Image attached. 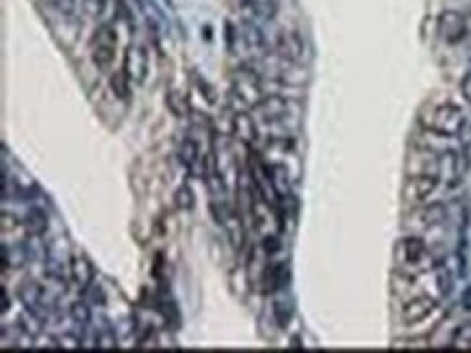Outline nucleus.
Masks as SVG:
<instances>
[{
  "label": "nucleus",
  "instance_id": "f3484780",
  "mask_svg": "<svg viewBox=\"0 0 471 353\" xmlns=\"http://www.w3.org/2000/svg\"><path fill=\"white\" fill-rule=\"evenodd\" d=\"M113 58H116V46L91 44V61L100 72H107L113 66Z\"/></svg>",
  "mask_w": 471,
  "mask_h": 353
},
{
  "label": "nucleus",
  "instance_id": "7c9ffc66",
  "mask_svg": "<svg viewBox=\"0 0 471 353\" xmlns=\"http://www.w3.org/2000/svg\"><path fill=\"white\" fill-rule=\"evenodd\" d=\"M458 89H460V93H462V98L471 104V70L460 78V85H458Z\"/></svg>",
  "mask_w": 471,
  "mask_h": 353
},
{
  "label": "nucleus",
  "instance_id": "0eeeda50",
  "mask_svg": "<svg viewBox=\"0 0 471 353\" xmlns=\"http://www.w3.org/2000/svg\"><path fill=\"white\" fill-rule=\"evenodd\" d=\"M439 308V302L428 295V292H422V295H412L400 310V317H402V323L404 325H417L426 321L435 310Z\"/></svg>",
  "mask_w": 471,
  "mask_h": 353
},
{
  "label": "nucleus",
  "instance_id": "f8f14e48",
  "mask_svg": "<svg viewBox=\"0 0 471 353\" xmlns=\"http://www.w3.org/2000/svg\"><path fill=\"white\" fill-rule=\"evenodd\" d=\"M231 133L237 141H241L243 145H252L258 137L256 133V122L254 117L248 111H235L233 113V120H231Z\"/></svg>",
  "mask_w": 471,
  "mask_h": 353
},
{
  "label": "nucleus",
  "instance_id": "c756f323",
  "mask_svg": "<svg viewBox=\"0 0 471 353\" xmlns=\"http://www.w3.org/2000/svg\"><path fill=\"white\" fill-rule=\"evenodd\" d=\"M83 347V338L72 336V334H64L59 338V349H81Z\"/></svg>",
  "mask_w": 471,
  "mask_h": 353
},
{
  "label": "nucleus",
  "instance_id": "cd10ccee",
  "mask_svg": "<svg viewBox=\"0 0 471 353\" xmlns=\"http://www.w3.org/2000/svg\"><path fill=\"white\" fill-rule=\"evenodd\" d=\"M445 9H454L471 18V0H445Z\"/></svg>",
  "mask_w": 471,
  "mask_h": 353
},
{
  "label": "nucleus",
  "instance_id": "393cba45",
  "mask_svg": "<svg viewBox=\"0 0 471 353\" xmlns=\"http://www.w3.org/2000/svg\"><path fill=\"white\" fill-rule=\"evenodd\" d=\"M166 102H168V108L176 115V117H183L187 113V104L183 102V96L178 91H170L166 96Z\"/></svg>",
  "mask_w": 471,
  "mask_h": 353
},
{
  "label": "nucleus",
  "instance_id": "39448f33",
  "mask_svg": "<svg viewBox=\"0 0 471 353\" xmlns=\"http://www.w3.org/2000/svg\"><path fill=\"white\" fill-rule=\"evenodd\" d=\"M441 165H443V152H435L428 148H417L406 158L408 175H435L441 180Z\"/></svg>",
  "mask_w": 471,
  "mask_h": 353
},
{
  "label": "nucleus",
  "instance_id": "c9c22d12",
  "mask_svg": "<svg viewBox=\"0 0 471 353\" xmlns=\"http://www.w3.org/2000/svg\"><path fill=\"white\" fill-rule=\"evenodd\" d=\"M291 347H293V349H302V340H300V338L295 336V338L291 340Z\"/></svg>",
  "mask_w": 471,
  "mask_h": 353
},
{
  "label": "nucleus",
  "instance_id": "a211bd4d",
  "mask_svg": "<svg viewBox=\"0 0 471 353\" xmlns=\"http://www.w3.org/2000/svg\"><path fill=\"white\" fill-rule=\"evenodd\" d=\"M243 39H245V44H248V48L250 50H265V35L260 33V26L258 24H250V22H245V26H243Z\"/></svg>",
  "mask_w": 471,
  "mask_h": 353
},
{
  "label": "nucleus",
  "instance_id": "4be33fe9",
  "mask_svg": "<svg viewBox=\"0 0 471 353\" xmlns=\"http://www.w3.org/2000/svg\"><path fill=\"white\" fill-rule=\"evenodd\" d=\"M450 347H471V323H460L454 327L452 338H450Z\"/></svg>",
  "mask_w": 471,
  "mask_h": 353
},
{
  "label": "nucleus",
  "instance_id": "dca6fc26",
  "mask_svg": "<svg viewBox=\"0 0 471 353\" xmlns=\"http://www.w3.org/2000/svg\"><path fill=\"white\" fill-rule=\"evenodd\" d=\"M178 156H181V163L185 165L187 171L196 173L198 165H200V148L198 143L191 139V135H187L181 143V150H178Z\"/></svg>",
  "mask_w": 471,
  "mask_h": 353
},
{
  "label": "nucleus",
  "instance_id": "ddd939ff",
  "mask_svg": "<svg viewBox=\"0 0 471 353\" xmlns=\"http://www.w3.org/2000/svg\"><path fill=\"white\" fill-rule=\"evenodd\" d=\"M70 275H72L74 284H76L81 290L89 288V286L93 284V277H96L93 262H91L85 254L72 256V258H70Z\"/></svg>",
  "mask_w": 471,
  "mask_h": 353
},
{
  "label": "nucleus",
  "instance_id": "f257e3e1",
  "mask_svg": "<svg viewBox=\"0 0 471 353\" xmlns=\"http://www.w3.org/2000/svg\"><path fill=\"white\" fill-rule=\"evenodd\" d=\"M467 120L465 113L458 104L454 102H441V104H432L426 115L422 117V126L435 133H443V135H458L465 128Z\"/></svg>",
  "mask_w": 471,
  "mask_h": 353
},
{
  "label": "nucleus",
  "instance_id": "6ab92c4d",
  "mask_svg": "<svg viewBox=\"0 0 471 353\" xmlns=\"http://www.w3.org/2000/svg\"><path fill=\"white\" fill-rule=\"evenodd\" d=\"M174 206H176L178 210H185V213H189V210L196 208V193H193V189H191L189 185H181V187L176 189V193H174Z\"/></svg>",
  "mask_w": 471,
  "mask_h": 353
},
{
  "label": "nucleus",
  "instance_id": "bb28decb",
  "mask_svg": "<svg viewBox=\"0 0 471 353\" xmlns=\"http://www.w3.org/2000/svg\"><path fill=\"white\" fill-rule=\"evenodd\" d=\"M391 347L393 349H426L428 340L426 338H406V340H395Z\"/></svg>",
  "mask_w": 471,
  "mask_h": 353
},
{
  "label": "nucleus",
  "instance_id": "a878e982",
  "mask_svg": "<svg viewBox=\"0 0 471 353\" xmlns=\"http://www.w3.org/2000/svg\"><path fill=\"white\" fill-rule=\"evenodd\" d=\"M280 237H276V234H268V237H263V241H260V247H263L265 256H276L280 252Z\"/></svg>",
  "mask_w": 471,
  "mask_h": 353
},
{
  "label": "nucleus",
  "instance_id": "f03ea898",
  "mask_svg": "<svg viewBox=\"0 0 471 353\" xmlns=\"http://www.w3.org/2000/svg\"><path fill=\"white\" fill-rule=\"evenodd\" d=\"M231 100H237L243 111L254 108L263 100V93H260V74L252 66H241L233 74Z\"/></svg>",
  "mask_w": 471,
  "mask_h": 353
},
{
  "label": "nucleus",
  "instance_id": "f704fd0d",
  "mask_svg": "<svg viewBox=\"0 0 471 353\" xmlns=\"http://www.w3.org/2000/svg\"><path fill=\"white\" fill-rule=\"evenodd\" d=\"M9 310V292H7V288H3V312H7Z\"/></svg>",
  "mask_w": 471,
  "mask_h": 353
},
{
  "label": "nucleus",
  "instance_id": "9d476101",
  "mask_svg": "<svg viewBox=\"0 0 471 353\" xmlns=\"http://www.w3.org/2000/svg\"><path fill=\"white\" fill-rule=\"evenodd\" d=\"M291 104H293V100H287L283 96H270V98H263L254 106V113L263 122L276 124L280 120H287V115L291 113Z\"/></svg>",
  "mask_w": 471,
  "mask_h": 353
},
{
  "label": "nucleus",
  "instance_id": "2f4dec72",
  "mask_svg": "<svg viewBox=\"0 0 471 353\" xmlns=\"http://www.w3.org/2000/svg\"><path fill=\"white\" fill-rule=\"evenodd\" d=\"M198 89H200V93H204V96H206V100H208V102H211V104L216 102V96H213V91H211V89H208V85H206V81H202V78H198Z\"/></svg>",
  "mask_w": 471,
  "mask_h": 353
},
{
  "label": "nucleus",
  "instance_id": "412c9836",
  "mask_svg": "<svg viewBox=\"0 0 471 353\" xmlns=\"http://www.w3.org/2000/svg\"><path fill=\"white\" fill-rule=\"evenodd\" d=\"M109 83H111V91L116 93V98H120V100H126V98H128V85H131V78L126 76L124 70L111 74Z\"/></svg>",
  "mask_w": 471,
  "mask_h": 353
},
{
  "label": "nucleus",
  "instance_id": "7ed1b4c3",
  "mask_svg": "<svg viewBox=\"0 0 471 353\" xmlns=\"http://www.w3.org/2000/svg\"><path fill=\"white\" fill-rule=\"evenodd\" d=\"M428 258H430L428 243L420 237V234H410V237H404L395 245V260L406 271L430 269L432 260H428Z\"/></svg>",
  "mask_w": 471,
  "mask_h": 353
},
{
  "label": "nucleus",
  "instance_id": "20e7f679",
  "mask_svg": "<svg viewBox=\"0 0 471 353\" xmlns=\"http://www.w3.org/2000/svg\"><path fill=\"white\" fill-rule=\"evenodd\" d=\"M450 213L443 202H424L410 206V210L404 217V225L415 232H428L432 227H439L447 221Z\"/></svg>",
  "mask_w": 471,
  "mask_h": 353
},
{
  "label": "nucleus",
  "instance_id": "9b49d317",
  "mask_svg": "<svg viewBox=\"0 0 471 353\" xmlns=\"http://www.w3.org/2000/svg\"><path fill=\"white\" fill-rule=\"evenodd\" d=\"M276 52L280 58H287L291 63H300L306 52V44L298 31H283L276 41Z\"/></svg>",
  "mask_w": 471,
  "mask_h": 353
},
{
  "label": "nucleus",
  "instance_id": "6e6552de",
  "mask_svg": "<svg viewBox=\"0 0 471 353\" xmlns=\"http://www.w3.org/2000/svg\"><path fill=\"white\" fill-rule=\"evenodd\" d=\"M437 31L441 35L443 41L447 44H458L467 37L469 29H467V16H462L460 11L454 9H443L439 20H437Z\"/></svg>",
  "mask_w": 471,
  "mask_h": 353
},
{
  "label": "nucleus",
  "instance_id": "473e14b6",
  "mask_svg": "<svg viewBox=\"0 0 471 353\" xmlns=\"http://www.w3.org/2000/svg\"><path fill=\"white\" fill-rule=\"evenodd\" d=\"M61 3L64 0H39V7H46V9H57L61 14Z\"/></svg>",
  "mask_w": 471,
  "mask_h": 353
},
{
  "label": "nucleus",
  "instance_id": "c85d7f7f",
  "mask_svg": "<svg viewBox=\"0 0 471 353\" xmlns=\"http://www.w3.org/2000/svg\"><path fill=\"white\" fill-rule=\"evenodd\" d=\"M224 39H226V50L228 52H235V41H237V29H235V24L231 22V20H226L224 22Z\"/></svg>",
  "mask_w": 471,
  "mask_h": 353
},
{
  "label": "nucleus",
  "instance_id": "e433bc0d",
  "mask_svg": "<svg viewBox=\"0 0 471 353\" xmlns=\"http://www.w3.org/2000/svg\"><path fill=\"white\" fill-rule=\"evenodd\" d=\"M163 3H166L168 7H174V5H172V0H163Z\"/></svg>",
  "mask_w": 471,
  "mask_h": 353
},
{
  "label": "nucleus",
  "instance_id": "72a5a7b5",
  "mask_svg": "<svg viewBox=\"0 0 471 353\" xmlns=\"http://www.w3.org/2000/svg\"><path fill=\"white\" fill-rule=\"evenodd\" d=\"M462 306H465V310L471 312V288L465 290V295H462Z\"/></svg>",
  "mask_w": 471,
  "mask_h": 353
},
{
  "label": "nucleus",
  "instance_id": "4468645a",
  "mask_svg": "<svg viewBox=\"0 0 471 353\" xmlns=\"http://www.w3.org/2000/svg\"><path fill=\"white\" fill-rule=\"evenodd\" d=\"M224 227L228 232V239H231V245L239 252L243 247V241H245V227L241 223V217L239 213L235 210H228L226 219H224Z\"/></svg>",
  "mask_w": 471,
  "mask_h": 353
},
{
  "label": "nucleus",
  "instance_id": "423d86ee",
  "mask_svg": "<svg viewBox=\"0 0 471 353\" xmlns=\"http://www.w3.org/2000/svg\"><path fill=\"white\" fill-rule=\"evenodd\" d=\"M439 183L441 180L435 178V175H408L404 183V189H402V198L410 206L424 204L437 193Z\"/></svg>",
  "mask_w": 471,
  "mask_h": 353
},
{
  "label": "nucleus",
  "instance_id": "5701e85b",
  "mask_svg": "<svg viewBox=\"0 0 471 353\" xmlns=\"http://www.w3.org/2000/svg\"><path fill=\"white\" fill-rule=\"evenodd\" d=\"M96 349H118V336L116 329H111L109 325L96 332Z\"/></svg>",
  "mask_w": 471,
  "mask_h": 353
},
{
  "label": "nucleus",
  "instance_id": "aec40b11",
  "mask_svg": "<svg viewBox=\"0 0 471 353\" xmlns=\"http://www.w3.org/2000/svg\"><path fill=\"white\" fill-rule=\"evenodd\" d=\"M70 317H72V321L81 327V332L83 329H87L89 327V323H91V310H89V304L87 302H74L72 306H70Z\"/></svg>",
  "mask_w": 471,
  "mask_h": 353
},
{
  "label": "nucleus",
  "instance_id": "2eb2a0df",
  "mask_svg": "<svg viewBox=\"0 0 471 353\" xmlns=\"http://www.w3.org/2000/svg\"><path fill=\"white\" fill-rule=\"evenodd\" d=\"M24 227L29 232V237H44V232L48 230V217L39 206H29L26 217H24Z\"/></svg>",
  "mask_w": 471,
  "mask_h": 353
},
{
  "label": "nucleus",
  "instance_id": "b1692460",
  "mask_svg": "<svg viewBox=\"0 0 471 353\" xmlns=\"http://www.w3.org/2000/svg\"><path fill=\"white\" fill-rule=\"evenodd\" d=\"M272 310H274V319H276V323H278V327H287V323L291 321V314H293V310H291V304L289 302H274L272 304Z\"/></svg>",
  "mask_w": 471,
  "mask_h": 353
},
{
  "label": "nucleus",
  "instance_id": "1a4fd4ad",
  "mask_svg": "<svg viewBox=\"0 0 471 353\" xmlns=\"http://www.w3.org/2000/svg\"><path fill=\"white\" fill-rule=\"evenodd\" d=\"M124 72L133 85H143L148 76V50L141 44H128L124 50Z\"/></svg>",
  "mask_w": 471,
  "mask_h": 353
}]
</instances>
